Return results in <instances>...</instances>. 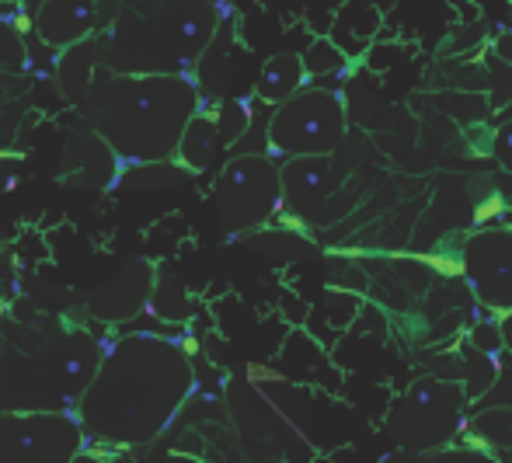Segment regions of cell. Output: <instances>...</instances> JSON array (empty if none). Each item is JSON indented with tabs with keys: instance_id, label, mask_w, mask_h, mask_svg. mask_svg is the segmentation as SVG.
Returning a JSON list of instances; mask_svg holds the SVG:
<instances>
[{
	"instance_id": "6da1fadb",
	"label": "cell",
	"mask_w": 512,
	"mask_h": 463,
	"mask_svg": "<svg viewBox=\"0 0 512 463\" xmlns=\"http://www.w3.org/2000/svg\"><path fill=\"white\" fill-rule=\"evenodd\" d=\"M192 387L196 370L182 345L161 335H126L108 345L77 418L91 443L147 446L175 422Z\"/></svg>"
},
{
	"instance_id": "7a4b0ae2",
	"label": "cell",
	"mask_w": 512,
	"mask_h": 463,
	"mask_svg": "<svg viewBox=\"0 0 512 463\" xmlns=\"http://www.w3.org/2000/svg\"><path fill=\"white\" fill-rule=\"evenodd\" d=\"M206 98L192 74H108L77 105L122 164L175 161L182 133Z\"/></svg>"
},
{
	"instance_id": "3957f363",
	"label": "cell",
	"mask_w": 512,
	"mask_h": 463,
	"mask_svg": "<svg viewBox=\"0 0 512 463\" xmlns=\"http://www.w3.org/2000/svg\"><path fill=\"white\" fill-rule=\"evenodd\" d=\"M216 0H115L105 28L112 74H192L213 46Z\"/></svg>"
},
{
	"instance_id": "277c9868",
	"label": "cell",
	"mask_w": 512,
	"mask_h": 463,
	"mask_svg": "<svg viewBox=\"0 0 512 463\" xmlns=\"http://www.w3.org/2000/svg\"><path fill=\"white\" fill-rule=\"evenodd\" d=\"M345 129H349V112H345L342 94L310 84L279 108H272L265 122V154L279 161L335 157L345 143Z\"/></svg>"
},
{
	"instance_id": "5b68a950",
	"label": "cell",
	"mask_w": 512,
	"mask_h": 463,
	"mask_svg": "<svg viewBox=\"0 0 512 463\" xmlns=\"http://www.w3.org/2000/svg\"><path fill=\"white\" fill-rule=\"evenodd\" d=\"M464 383L439 380V376H418L415 383L398 397L384 422V432L411 453H436L446 450L464 429L467 415Z\"/></svg>"
},
{
	"instance_id": "8992f818",
	"label": "cell",
	"mask_w": 512,
	"mask_h": 463,
	"mask_svg": "<svg viewBox=\"0 0 512 463\" xmlns=\"http://www.w3.org/2000/svg\"><path fill=\"white\" fill-rule=\"evenodd\" d=\"M223 234L248 237L283 213V164L269 154H234L213 182Z\"/></svg>"
},
{
	"instance_id": "52a82bcc",
	"label": "cell",
	"mask_w": 512,
	"mask_h": 463,
	"mask_svg": "<svg viewBox=\"0 0 512 463\" xmlns=\"http://www.w3.org/2000/svg\"><path fill=\"white\" fill-rule=\"evenodd\" d=\"M84 443L77 411H0V463H74Z\"/></svg>"
},
{
	"instance_id": "ba28073f",
	"label": "cell",
	"mask_w": 512,
	"mask_h": 463,
	"mask_svg": "<svg viewBox=\"0 0 512 463\" xmlns=\"http://www.w3.org/2000/svg\"><path fill=\"white\" fill-rule=\"evenodd\" d=\"M460 272L471 282V293L481 307L495 314L512 310V223L481 227L464 241Z\"/></svg>"
},
{
	"instance_id": "9c48e42d",
	"label": "cell",
	"mask_w": 512,
	"mask_h": 463,
	"mask_svg": "<svg viewBox=\"0 0 512 463\" xmlns=\"http://www.w3.org/2000/svg\"><path fill=\"white\" fill-rule=\"evenodd\" d=\"M338 168L335 157H293L283 161V213L293 227H328L335 223Z\"/></svg>"
},
{
	"instance_id": "30bf717a",
	"label": "cell",
	"mask_w": 512,
	"mask_h": 463,
	"mask_svg": "<svg viewBox=\"0 0 512 463\" xmlns=\"http://www.w3.org/2000/svg\"><path fill=\"white\" fill-rule=\"evenodd\" d=\"M115 0H39L32 14L35 35L56 53L81 46L108 28Z\"/></svg>"
},
{
	"instance_id": "8fae6325",
	"label": "cell",
	"mask_w": 512,
	"mask_h": 463,
	"mask_svg": "<svg viewBox=\"0 0 512 463\" xmlns=\"http://www.w3.org/2000/svg\"><path fill=\"white\" fill-rule=\"evenodd\" d=\"M157 289V272L150 262H129L119 276H112L105 286L88 293V314L95 321L105 324H122L133 321L147 310V303H154Z\"/></svg>"
},
{
	"instance_id": "7c38bea8",
	"label": "cell",
	"mask_w": 512,
	"mask_h": 463,
	"mask_svg": "<svg viewBox=\"0 0 512 463\" xmlns=\"http://www.w3.org/2000/svg\"><path fill=\"white\" fill-rule=\"evenodd\" d=\"M119 157L108 147L102 136L91 126H84L81 133L70 136L67 143V161H63V171H67L70 182H77L81 188H102L119 182Z\"/></svg>"
},
{
	"instance_id": "4fadbf2b",
	"label": "cell",
	"mask_w": 512,
	"mask_h": 463,
	"mask_svg": "<svg viewBox=\"0 0 512 463\" xmlns=\"http://www.w3.org/2000/svg\"><path fill=\"white\" fill-rule=\"evenodd\" d=\"M108 74V49H105V32L95 39L81 42V46L60 53L56 63V84H60L63 98L70 105H81L88 98V91Z\"/></svg>"
},
{
	"instance_id": "5bb4252c",
	"label": "cell",
	"mask_w": 512,
	"mask_h": 463,
	"mask_svg": "<svg viewBox=\"0 0 512 463\" xmlns=\"http://www.w3.org/2000/svg\"><path fill=\"white\" fill-rule=\"evenodd\" d=\"M307 67L300 53H276L262 63V70L255 74V94L258 105H272L279 108L283 101H290L293 94H300L307 88Z\"/></svg>"
},
{
	"instance_id": "9a60e30c",
	"label": "cell",
	"mask_w": 512,
	"mask_h": 463,
	"mask_svg": "<svg viewBox=\"0 0 512 463\" xmlns=\"http://www.w3.org/2000/svg\"><path fill=\"white\" fill-rule=\"evenodd\" d=\"M223 150V133L220 122H216V108L213 101H206L203 112L189 122V129L182 133V143H178L175 161L182 164L189 175H203L216 164V154Z\"/></svg>"
},
{
	"instance_id": "2e32d148",
	"label": "cell",
	"mask_w": 512,
	"mask_h": 463,
	"mask_svg": "<svg viewBox=\"0 0 512 463\" xmlns=\"http://www.w3.org/2000/svg\"><path fill=\"white\" fill-rule=\"evenodd\" d=\"M338 25H335V46H342L345 49V56H359L366 46H370V35L380 28V11L377 7H370V4H359V18H352V4L349 7H342V14H338Z\"/></svg>"
},
{
	"instance_id": "e0dca14e",
	"label": "cell",
	"mask_w": 512,
	"mask_h": 463,
	"mask_svg": "<svg viewBox=\"0 0 512 463\" xmlns=\"http://www.w3.org/2000/svg\"><path fill=\"white\" fill-rule=\"evenodd\" d=\"M467 436L474 446H488V450H512V408H485L471 418Z\"/></svg>"
},
{
	"instance_id": "ac0fdd59",
	"label": "cell",
	"mask_w": 512,
	"mask_h": 463,
	"mask_svg": "<svg viewBox=\"0 0 512 463\" xmlns=\"http://www.w3.org/2000/svg\"><path fill=\"white\" fill-rule=\"evenodd\" d=\"M300 56H304V67H307L310 81L338 77V74H345V67H349V56H345L342 46H335V39H314Z\"/></svg>"
},
{
	"instance_id": "d6986e66",
	"label": "cell",
	"mask_w": 512,
	"mask_h": 463,
	"mask_svg": "<svg viewBox=\"0 0 512 463\" xmlns=\"http://www.w3.org/2000/svg\"><path fill=\"white\" fill-rule=\"evenodd\" d=\"M154 310L164 317V321H185V317L192 314V303H189V296H185V289L178 286L175 279H161V276H157Z\"/></svg>"
},
{
	"instance_id": "ffe728a7",
	"label": "cell",
	"mask_w": 512,
	"mask_h": 463,
	"mask_svg": "<svg viewBox=\"0 0 512 463\" xmlns=\"http://www.w3.org/2000/svg\"><path fill=\"white\" fill-rule=\"evenodd\" d=\"M488 70H492V108H506V101H512V63L492 53Z\"/></svg>"
},
{
	"instance_id": "44dd1931",
	"label": "cell",
	"mask_w": 512,
	"mask_h": 463,
	"mask_svg": "<svg viewBox=\"0 0 512 463\" xmlns=\"http://www.w3.org/2000/svg\"><path fill=\"white\" fill-rule=\"evenodd\" d=\"M492 157L499 161V168L512 175V119L502 122V126H495L492 133Z\"/></svg>"
},
{
	"instance_id": "7402d4cb",
	"label": "cell",
	"mask_w": 512,
	"mask_h": 463,
	"mask_svg": "<svg viewBox=\"0 0 512 463\" xmlns=\"http://www.w3.org/2000/svg\"><path fill=\"white\" fill-rule=\"evenodd\" d=\"M499 331H502V349L512 352V310L499 317Z\"/></svg>"
},
{
	"instance_id": "603a6c76",
	"label": "cell",
	"mask_w": 512,
	"mask_h": 463,
	"mask_svg": "<svg viewBox=\"0 0 512 463\" xmlns=\"http://www.w3.org/2000/svg\"><path fill=\"white\" fill-rule=\"evenodd\" d=\"M74 463H112V457H108V453H102V450H81L74 457Z\"/></svg>"
},
{
	"instance_id": "cb8c5ba5",
	"label": "cell",
	"mask_w": 512,
	"mask_h": 463,
	"mask_svg": "<svg viewBox=\"0 0 512 463\" xmlns=\"http://www.w3.org/2000/svg\"><path fill=\"white\" fill-rule=\"evenodd\" d=\"M0 4H21V0H0Z\"/></svg>"
},
{
	"instance_id": "d4e9b609",
	"label": "cell",
	"mask_w": 512,
	"mask_h": 463,
	"mask_svg": "<svg viewBox=\"0 0 512 463\" xmlns=\"http://www.w3.org/2000/svg\"><path fill=\"white\" fill-rule=\"evenodd\" d=\"M506 216H509V223H512V206H509V213H506Z\"/></svg>"
}]
</instances>
